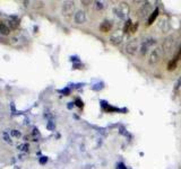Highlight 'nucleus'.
Returning <instances> with one entry per match:
<instances>
[{
  "mask_svg": "<svg viewBox=\"0 0 181 169\" xmlns=\"http://www.w3.org/2000/svg\"><path fill=\"white\" fill-rule=\"evenodd\" d=\"M158 9H155L154 12H152L151 14V16H149V18H148V23L147 24L148 25H152L153 23H154L155 21H156V18H158Z\"/></svg>",
  "mask_w": 181,
  "mask_h": 169,
  "instance_id": "9b49d317",
  "label": "nucleus"
},
{
  "mask_svg": "<svg viewBox=\"0 0 181 169\" xmlns=\"http://www.w3.org/2000/svg\"><path fill=\"white\" fill-rule=\"evenodd\" d=\"M131 21L129 19V21H127V24H126V26H125V28H123V33H128V31L129 30H131Z\"/></svg>",
  "mask_w": 181,
  "mask_h": 169,
  "instance_id": "ddd939ff",
  "label": "nucleus"
},
{
  "mask_svg": "<svg viewBox=\"0 0 181 169\" xmlns=\"http://www.w3.org/2000/svg\"><path fill=\"white\" fill-rule=\"evenodd\" d=\"M152 14V5L149 2H145L138 9V12H137V15L139 18H145L147 17V15Z\"/></svg>",
  "mask_w": 181,
  "mask_h": 169,
  "instance_id": "39448f33",
  "label": "nucleus"
},
{
  "mask_svg": "<svg viewBox=\"0 0 181 169\" xmlns=\"http://www.w3.org/2000/svg\"><path fill=\"white\" fill-rule=\"evenodd\" d=\"M86 21V15L84 12H77V14H75V21L77 24H83Z\"/></svg>",
  "mask_w": 181,
  "mask_h": 169,
  "instance_id": "6e6552de",
  "label": "nucleus"
},
{
  "mask_svg": "<svg viewBox=\"0 0 181 169\" xmlns=\"http://www.w3.org/2000/svg\"><path fill=\"white\" fill-rule=\"evenodd\" d=\"M173 45H174V41H173V36L170 35L168 36L163 42V45H162V49H163V52L166 54L171 53V51L173 49Z\"/></svg>",
  "mask_w": 181,
  "mask_h": 169,
  "instance_id": "20e7f679",
  "label": "nucleus"
},
{
  "mask_svg": "<svg viewBox=\"0 0 181 169\" xmlns=\"http://www.w3.org/2000/svg\"><path fill=\"white\" fill-rule=\"evenodd\" d=\"M163 54H164V52H163V49H162V46L154 49V50L151 52V54H149V56H148V60H147L148 64L149 65L158 64V63L161 61V59H162Z\"/></svg>",
  "mask_w": 181,
  "mask_h": 169,
  "instance_id": "f257e3e1",
  "label": "nucleus"
},
{
  "mask_svg": "<svg viewBox=\"0 0 181 169\" xmlns=\"http://www.w3.org/2000/svg\"><path fill=\"white\" fill-rule=\"evenodd\" d=\"M180 87H181V77L179 78L178 81H177V85H175V92H177V90H178Z\"/></svg>",
  "mask_w": 181,
  "mask_h": 169,
  "instance_id": "2eb2a0df",
  "label": "nucleus"
},
{
  "mask_svg": "<svg viewBox=\"0 0 181 169\" xmlns=\"http://www.w3.org/2000/svg\"><path fill=\"white\" fill-rule=\"evenodd\" d=\"M123 37H125L123 31H116V32H113L112 34H111L110 42L114 45H119L123 41Z\"/></svg>",
  "mask_w": 181,
  "mask_h": 169,
  "instance_id": "7ed1b4c3",
  "label": "nucleus"
},
{
  "mask_svg": "<svg viewBox=\"0 0 181 169\" xmlns=\"http://www.w3.org/2000/svg\"><path fill=\"white\" fill-rule=\"evenodd\" d=\"M112 28V24L109 23V21H103L101 25H100V31L102 33H108L110 32V30Z\"/></svg>",
  "mask_w": 181,
  "mask_h": 169,
  "instance_id": "9d476101",
  "label": "nucleus"
},
{
  "mask_svg": "<svg viewBox=\"0 0 181 169\" xmlns=\"http://www.w3.org/2000/svg\"><path fill=\"white\" fill-rule=\"evenodd\" d=\"M77 105H78V106H79V107H82V101H80L79 99H78V101H77Z\"/></svg>",
  "mask_w": 181,
  "mask_h": 169,
  "instance_id": "f3484780",
  "label": "nucleus"
},
{
  "mask_svg": "<svg viewBox=\"0 0 181 169\" xmlns=\"http://www.w3.org/2000/svg\"><path fill=\"white\" fill-rule=\"evenodd\" d=\"M13 135H14V137H19V132H16V131H13Z\"/></svg>",
  "mask_w": 181,
  "mask_h": 169,
  "instance_id": "dca6fc26",
  "label": "nucleus"
},
{
  "mask_svg": "<svg viewBox=\"0 0 181 169\" xmlns=\"http://www.w3.org/2000/svg\"><path fill=\"white\" fill-rule=\"evenodd\" d=\"M138 25H139V24H138V23H135V24L134 25H133V27H131V32H133V33H135V32H136V31H137V28H138Z\"/></svg>",
  "mask_w": 181,
  "mask_h": 169,
  "instance_id": "4468645a",
  "label": "nucleus"
},
{
  "mask_svg": "<svg viewBox=\"0 0 181 169\" xmlns=\"http://www.w3.org/2000/svg\"><path fill=\"white\" fill-rule=\"evenodd\" d=\"M140 50V45H139V41L137 39L131 40V41L128 42L127 46H126V51H127L128 54L130 55H135V54Z\"/></svg>",
  "mask_w": 181,
  "mask_h": 169,
  "instance_id": "f03ea898",
  "label": "nucleus"
},
{
  "mask_svg": "<svg viewBox=\"0 0 181 169\" xmlns=\"http://www.w3.org/2000/svg\"><path fill=\"white\" fill-rule=\"evenodd\" d=\"M175 68H177V59L171 60L169 62V64H168V70L172 71V70H174Z\"/></svg>",
  "mask_w": 181,
  "mask_h": 169,
  "instance_id": "f8f14e48",
  "label": "nucleus"
},
{
  "mask_svg": "<svg viewBox=\"0 0 181 169\" xmlns=\"http://www.w3.org/2000/svg\"><path fill=\"white\" fill-rule=\"evenodd\" d=\"M156 42H155V40H149V41L147 42H144L142 45V48H140V54L142 55H145L146 53H147V51H148V49L151 48L152 45H154Z\"/></svg>",
  "mask_w": 181,
  "mask_h": 169,
  "instance_id": "0eeeda50",
  "label": "nucleus"
},
{
  "mask_svg": "<svg viewBox=\"0 0 181 169\" xmlns=\"http://www.w3.org/2000/svg\"><path fill=\"white\" fill-rule=\"evenodd\" d=\"M116 12H117V15L119 16V17H121V18H123V17H126V15H127V12H128V8H127V6L126 5H120V7H119V10H116Z\"/></svg>",
  "mask_w": 181,
  "mask_h": 169,
  "instance_id": "1a4fd4ad",
  "label": "nucleus"
},
{
  "mask_svg": "<svg viewBox=\"0 0 181 169\" xmlns=\"http://www.w3.org/2000/svg\"><path fill=\"white\" fill-rule=\"evenodd\" d=\"M74 10H75V6H74V2H65L63 6V14L65 16H70L74 14Z\"/></svg>",
  "mask_w": 181,
  "mask_h": 169,
  "instance_id": "423d86ee",
  "label": "nucleus"
}]
</instances>
